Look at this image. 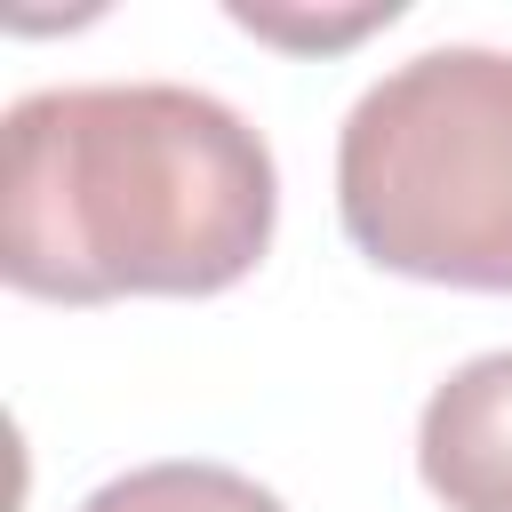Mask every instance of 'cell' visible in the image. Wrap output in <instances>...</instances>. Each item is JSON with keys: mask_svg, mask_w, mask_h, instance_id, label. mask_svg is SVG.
<instances>
[{"mask_svg": "<svg viewBox=\"0 0 512 512\" xmlns=\"http://www.w3.org/2000/svg\"><path fill=\"white\" fill-rule=\"evenodd\" d=\"M416 472L448 512H512V352H480L432 384Z\"/></svg>", "mask_w": 512, "mask_h": 512, "instance_id": "3", "label": "cell"}, {"mask_svg": "<svg viewBox=\"0 0 512 512\" xmlns=\"http://www.w3.org/2000/svg\"><path fill=\"white\" fill-rule=\"evenodd\" d=\"M336 216L384 272L512 296V48L392 64L336 136Z\"/></svg>", "mask_w": 512, "mask_h": 512, "instance_id": "2", "label": "cell"}, {"mask_svg": "<svg viewBox=\"0 0 512 512\" xmlns=\"http://www.w3.org/2000/svg\"><path fill=\"white\" fill-rule=\"evenodd\" d=\"M272 216V144L208 88L88 80L8 104L0 272L24 296H216L264 264Z\"/></svg>", "mask_w": 512, "mask_h": 512, "instance_id": "1", "label": "cell"}, {"mask_svg": "<svg viewBox=\"0 0 512 512\" xmlns=\"http://www.w3.org/2000/svg\"><path fill=\"white\" fill-rule=\"evenodd\" d=\"M80 512H288V504L232 464L176 456V464H136L120 480H104L96 496H80Z\"/></svg>", "mask_w": 512, "mask_h": 512, "instance_id": "4", "label": "cell"}, {"mask_svg": "<svg viewBox=\"0 0 512 512\" xmlns=\"http://www.w3.org/2000/svg\"><path fill=\"white\" fill-rule=\"evenodd\" d=\"M400 16V0H376V8H352V16H280V8H248V0H232V24H248V32H264V40H320V48H336V40H360V32H376V24H392Z\"/></svg>", "mask_w": 512, "mask_h": 512, "instance_id": "5", "label": "cell"}]
</instances>
